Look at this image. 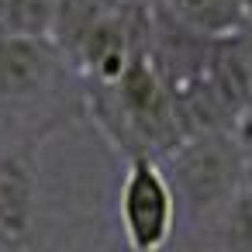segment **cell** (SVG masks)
Masks as SVG:
<instances>
[{
  "label": "cell",
  "mask_w": 252,
  "mask_h": 252,
  "mask_svg": "<svg viewBox=\"0 0 252 252\" xmlns=\"http://www.w3.org/2000/svg\"><path fill=\"white\" fill-rule=\"evenodd\" d=\"M176 25L200 38H224L242 28V0H166Z\"/></svg>",
  "instance_id": "52a82bcc"
},
{
  "label": "cell",
  "mask_w": 252,
  "mask_h": 252,
  "mask_svg": "<svg viewBox=\"0 0 252 252\" xmlns=\"http://www.w3.org/2000/svg\"><path fill=\"white\" fill-rule=\"evenodd\" d=\"M242 28H252V0H242Z\"/></svg>",
  "instance_id": "7c38bea8"
},
{
  "label": "cell",
  "mask_w": 252,
  "mask_h": 252,
  "mask_svg": "<svg viewBox=\"0 0 252 252\" xmlns=\"http://www.w3.org/2000/svg\"><path fill=\"white\" fill-rule=\"evenodd\" d=\"M166 176L176 193V204H190L193 211L224 207L245 180L249 159L228 128L187 135L176 149L166 152Z\"/></svg>",
  "instance_id": "7a4b0ae2"
},
{
  "label": "cell",
  "mask_w": 252,
  "mask_h": 252,
  "mask_svg": "<svg viewBox=\"0 0 252 252\" xmlns=\"http://www.w3.org/2000/svg\"><path fill=\"white\" fill-rule=\"evenodd\" d=\"M235 45H238L242 66H245V73H249V83H252V28H238V32H235Z\"/></svg>",
  "instance_id": "8fae6325"
},
{
  "label": "cell",
  "mask_w": 252,
  "mask_h": 252,
  "mask_svg": "<svg viewBox=\"0 0 252 252\" xmlns=\"http://www.w3.org/2000/svg\"><path fill=\"white\" fill-rule=\"evenodd\" d=\"M59 0H0V32L52 38Z\"/></svg>",
  "instance_id": "ba28073f"
},
{
  "label": "cell",
  "mask_w": 252,
  "mask_h": 252,
  "mask_svg": "<svg viewBox=\"0 0 252 252\" xmlns=\"http://www.w3.org/2000/svg\"><path fill=\"white\" fill-rule=\"evenodd\" d=\"M104 90H107L111 118H114L111 135L121 149H128V159L131 156L156 159V152H169L187 138L176 118L169 80L159 73V66L149 56L135 52L128 69Z\"/></svg>",
  "instance_id": "6da1fadb"
},
{
  "label": "cell",
  "mask_w": 252,
  "mask_h": 252,
  "mask_svg": "<svg viewBox=\"0 0 252 252\" xmlns=\"http://www.w3.org/2000/svg\"><path fill=\"white\" fill-rule=\"evenodd\" d=\"M224 242L231 252H252V190H238L224 204Z\"/></svg>",
  "instance_id": "9c48e42d"
},
{
  "label": "cell",
  "mask_w": 252,
  "mask_h": 252,
  "mask_svg": "<svg viewBox=\"0 0 252 252\" xmlns=\"http://www.w3.org/2000/svg\"><path fill=\"white\" fill-rule=\"evenodd\" d=\"M76 52H80L83 66H87L104 87L114 83V80L128 69L131 56H135V49H131V42H128V32H125L118 21L104 18V14H100V21L87 32V38L80 42Z\"/></svg>",
  "instance_id": "8992f818"
},
{
  "label": "cell",
  "mask_w": 252,
  "mask_h": 252,
  "mask_svg": "<svg viewBox=\"0 0 252 252\" xmlns=\"http://www.w3.org/2000/svg\"><path fill=\"white\" fill-rule=\"evenodd\" d=\"M56 63H59V45L52 38L0 32V97L25 100L38 94L52 80Z\"/></svg>",
  "instance_id": "5b68a950"
},
{
  "label": "cell",
  "mask_w": 252,
  "mask_h": 252,
  "mask_svg": "<svg viewBox=\"0 0 252 252\" xmlns=\"http://www.w3.org/2000/svg\"><path fill=\"white\" fill-rule=\"evenodd\" d=\"M121 228L131 252H162L176 224V193L152 156H131L118 197Z\"/></svg>",
  "instance_id": "3957f363"
},
{
  "label": "cell",
  "mask_w": 252,
  "mask_h": 252,
  "mask_svg": "<svg viewBox=\"0 0 252 252\" xmlns=\"http://www.w3.org/2000/svg\"><path fill=\"white\" fill-rule=\"evenodd\" d=\"M228 131H231V138L238 142L242 156L252 162V100H249L245 107H238V111H235V118H231Z\"/></svg>",
  "instance_id": "30bf717a"
},
{
  "label": "cell",
  "mask_w": 252,
  "mask_h": 252,
  "mask_svg": "<svg viewBox=\"0 0 252 252\" xmlns=\"http://www.w3.org/2000/svg\"><path fill=\"white\" fill-rule=\"evenodd\" d=\"M38 187V149L18 145L0 152V235L21 245L32 235Z\"/></svg>",
  "instance_id": "277c9868"
}]
</instances>
